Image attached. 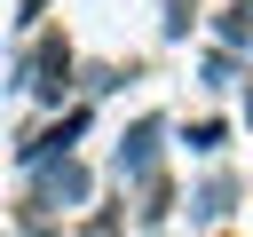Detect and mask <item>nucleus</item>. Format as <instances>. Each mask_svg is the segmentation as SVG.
Returning a JSON list of instances; mask_svg holds the SVG:
<instances>
[{"label":"nucleus","instance_id":"obj_3","mask_svg":"<svg viewBox=\"0 0 253 237\" xmlns=\"http://www.w3.org/2000/svg\"><path fill=\"white\" fill-rule=\"evenodd\" d=\"M87 118H95L87 103H63V111H55L47 126H32V134H16V166L32 174V166H47V158H71V150H79V134H87Z\"/></svg>","mask_w":253,"mask_h":237},{"label":"nucleus","instance_id":"obj_7","mask_svg":"<svg viewBox=\"0 0 253 237\" xmlns=\"http://www.w3.org/2000/svg\"><path fill=\"white\" fill-rule=\"evenodd\" d=\"M134 190H142V205H134V213H142V229H158V221L174 213V182H166V174H150V182H134Z\"/></svg>","mask_w":253,"mask_h":237},{"label":"nucleus","instance_id":"obj_5","mask_svg":"<svg viewBox=\"0 0 253 237\" xmlns=\"http://www.w3.org/2000/svg\"><path fill=\"white\" fill-rule=\"evenodd\" d=\"M229 205H237V174H213L206 190H190V213L198 221H229Z\"/></svg>","mask_w":253,"mask_h":237},{"label":"nucleus","instance_id":"obj_8","mask_svg":"<svg viewBox=\"0 0 253 237\" xmlns=\"http://www.w3.org/2000/svg\"><path fill=\"white\" fill-rule=\"evenodd\" d=\"M158 8H166V16H158V32H166V40H190V32H198V8H206V0H158Z\"/></svg>","mask_w":253,"mask_h":237},{"label":"nucleus","instance_id":"obj_12","mask_svg":"<svg viewBox=\"0 0 253 237\" xmlns=\"http://www.w3.org/2000/svg\"><path fill=\"white\" fill-rule=\"evenodd\" d=\"M47 8H55V0H16V24H24V32H40V16H47Z\"/></svg>","mask_w":253,"mask_h":237},{"label":"nucleus","instance_id":"obj_1","mask_svg":"<svg viewBox=\"0 0 253 237\" xmlns=\"http://www.w3.org/2000/svg\"><path fill=\"white\" fill-rule=\"evenodd\" d=\"M71 79H79V47H71L55 24H40V32L24 40V55H16V71H8V87H24L40 111H63V103H71Z\"/></svg>","mask_w":253,"mask_h":237},{"label":"nucleus","instance_id":"obj_4","mask_svg":"<svg viewBox=\"0 0 253 237\" xmlns=\"http://www.w3.org/2000/svg\"><path fill=\"white\" fill-rule=\"evenodd\" d=\"M158 150H166V118H158V111H142V118L119 134V150H111L119 182H150V174H158Z\"/></svg>","mask_w":253,"mask_h":237},{"label":"nucleus","instance_id":"obj_10","mask_svg":"<svg viewBox=\"0 0 253 237\" xmlns=\"http://www.w3.org/2000/svg\"><path fill=\"white\" fill-rule=\"evenodd\" d=\"M229 79H245V63H237L229 47H213V55H206V87H229Z\"/></svg>","mask_w":253,"mask_h":237},{"label":"nucleus","instance_id":"obj_2","mask_svg":"<svg viewBox=\"0 0 253 237\" xmlns=\"http://www.w3.org/2000/svg\"><path fill=\"white\" fill-rule=\"evenodd\" d=\"M95 198V174H87V158L71 150V158H47V166H32V190H24V205L40 213V221H55V213H79Z\"/></svg>","mask_w":253,"mask_h":237},{"label":"nucleus","instance_id":"obj_9","mask_svg":"<svg viewBox=\"0 0 253 237\" xmlns=\"http://www.w3.org/2000/svg\"><path fill=\"white\" fill-rule=\"evenodd\" d=\"M182 142H190V150H198V158H213V150H221V142H229V126H221V118H198V126H190V134H182Z\"/></svg>","mask_w":253,"mask_h":237},{"label":"nucleus","instance_id":"obj_11","mask_svg":"<svg viewBox=\"0 0 253 237\" xmlns=\"http://www.w3.org/2000/svg\"><path fill=\"white\" fill-rule=\"evenodd\" d=\"M79 237H119V205H103V213H87V229Z\"/></svg>","mask_w":253,"mask_h":237},{"label":"nucleus","instance_id":"obj_6","mask_svg":"<svg viewBox=\"0 0 253 237\" xmlns=\"http://www.w3.org/2000/svg\"><path fill=\"white\" fill-rule=\"evenodd\" d=\"M213 40H221L229 55H245V47H253V0H229V8L213 16Z\"/></svg>","mask_w":253,"mask_h":237},{"label":"nucleus","instance_id":"obj_13","mask_svg":"<svg viewBox=\"0 0 253 237\" xmlns=\"http://www.w3.org/2000/svg\"><path fill=\"white\" fill-rule=\"evenodd\" d=\"M245 126H253V71H245Z\"/></svg>","mask_w":253,"mask_h":237}]
</instances>
